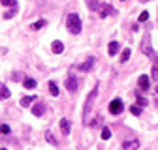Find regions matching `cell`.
<instances>
[{
  "label": "cell",
  "mask_w": 158,
  "mask_h": 150,
  "mask_svg": "<svg viewBox=\"0 0 158 150\" xmlns=\"http://www.w3.org/2000/svg\"><path fill=\"white\" fill-rule=\"evenodd\" d=\"M96 96H98V85L90 90V94L87 96V101H85V107H83V124L85 126L89 124V115H90V109H92V103H94Z\"/></svg>",
  "instance_id": "1"
},
{
  "label": "cell",
  "mask_w": 158,
  "mask_h": 150,
  "mask_svg": "<svg viewBox=\"0 0 158 150\" xmlns=\"http://www.w3.org/2000/svg\"><path fill=\"white\" fill-rule=\"evenodd\" d=\"M66 26L72 34H79L81 32V19H79L77 13H70L68 19H66Z\"/></svg>",
  "instance_id": "2"
},
{
  "label": "cell",
  "mask_w": 158,
  "mask_h": 150,
  "mask_svg": "<svg viewBox=\"0 0 158 150\" xmlns=\"http://www.w3.org/2000/svg\"><path fill=\"white\" fill-rule=\"evenodd\" d=\"M141 51H143V53H145V54L149 56V58H152V60H154V62L158 64V56H156V53H154V51L151 49V38H149V34H147V36L143 38V43H141Z\"/></svg>",
  "instance_id": "3"
},
{
  "label": "cell",
  "mask_w": 158,
  "mask_h": 150,
  "mask_svg": "<svg viewBox=\"0 0 158 150\" xmlns=\"http://www.w3.org/2000/svg\"><path fill=\"white\" fill-rule=\"evenodd\" d=\"M124 111V103H123V100H113L111 103H109V112L111 115H121V112Z\"/></svg>",
  "instance_id": "4"
},
{
  "label": "cell",
  "mask_w": 158,
  "mask_h": 150,
  "mask_svg": "<svg viewBox=\"0 0 158 150\" xmlns=\"http://www.w3.org/2000/svg\"><path fill=\"white\" fill-rule=\"evenodd\" d=\"M92 66H94V58H92V56H89V58H87L83 64H79V66H77V69H79V71H90Z\"/></svg>",
  "instance_id": "5"
},
{
  "label": "cell",
  "mask_w": 158,
  "mask_h": 150,
  "mask_svg": "<svg viewBox=\"0 0 158 150\" xmlns=\"http://www.w3.org/2000/svg\"><path fill=\"white\" fill-rule=\"evenodd\" d=\"M70 129H72L70 120L68 118H60V131H62V135H70Z\"/></svg>",
  "instance_id": "6"
},
{
  "label": "cell",
  "mask_w": 158,
  "mask_h": 150,
  "mask_svg": "<svg viewBox=\"0 0 158 150\" xmlns=\"http://www.w3.org/2000/svg\"><path fill=\"white\" fill-rule=\"evenodd\" d=\"M139 148V141H124L123 143V150H137Z\"/></svg>",
  "instance_id": "7"
},
{
  "label": "cell",
  "mask_w": 158,
  "mask_h": 150,
  "mask_svg": "<svg viewBox=\"0 0 158 150\" xmlns=\"http://www.w3.org/2000/svg\"><path fill=\"white\" fill-rule=\"evenodd\" d=\"M51 51H53L55 54H60V53L64 51V43H62V41H58V40L53 41V43H51Z\"/></svg>",
  "instance_id": "8"
},
{
  "label": "cell",
  "mask_w": 158,
  "mask_h": 150,
  "mask_svg": "<svg viewBox=\"0 0 158 150\" xmlns=\"http://www.w3.org/2000/svg\"><path fill=\"white\" fill-rule=\"evenodd\" d=\"M137 85H139L141 90H149V75H141V77L137 79Z\"/></svg>",
  "instance_id": "9"
},
{
  "label": "cell",
  "mask_w": 158,
  "mask_h": 150,
  "mask_svg": "<svg viewBox=\"0 0 158 150\" xmlns=\"http://www.w3.org/2000/svg\"><path fill=\"white\" fill-rule=\"evenodd\" d=\"M66 88H68L70 92H75V90H77V79L70 75V77H68V81H66Z\"/></svg>",
  "instance_id": "10"
},
{
  "label": "cell",
  "mask_w": 158,
  "mask_h": 150,
  "mask_svg": "<svg viewBox=\"0 0 158 150\" xmlns=\"http://www.w3.org/2000/svg\"><path fill=\"white\" fill-rule=\"evenodd\" d=\"M44 109H45V107H44V103H40V101H38V103H34V107H32V115H34V116H42Z\"/></svg>",
  "instance_id": "11"
},
{
  "label": "cell",
  "mask_w": 158,
  "mask_h": 150,
  "mask_svg": "<svg viewBox=\"0 0 158 150\" xmlns=\"http://www.w3.org/2000/svg\"><path fill=\"white\" fill-rule=\"evenodd\" d=\"M10 98V90L4 83H0V100H8Z\"/></svg>",
  "instance_id": "12"
},
{
  "label": "cell",
  "mask_w": 158,
  "mask_h": 150,
  "mask_svg": "<svg viewBox=\"0 0 158 150\" xmlns=\"http://www.w3.org/2000/svg\"><path fill=\"white\" fill-rule=\"evenodd\" d=\"M34 96H25V98H21V101H19V103H21V107H28V105H32L34 103Z\"/></svg>",
  "instance_id": "13"
},
{
  "label": "cell",
  "mask_w": 158,
  "mask_h": 150,
  "mask_svg": "<svg viewBox=\"0 0 158 150\" xmlns=\"http://www.w3.org/2000/svg\"><path fill=\"white\" fill-rule=\"evenodd\" d=\"M85 2H87V6H89L90 11H96L98 8H100V2H98V0H85Z\"/></svg>",
  "instance_id": "14"
},
{
  "label": "cell",
  "mask_w": 158,
  "mask_h": 150,
  "mask_svg": "<svg viewBox=\"0 0 158 150\" xmlns=\"http://www.w3.org/2000/svg\"><path fill=\"white\" fill-rule=\"evenodd\" d=\"M23 86H25V88H30V90H32V88H36V81H34V79H28V77H27V79H23Z\"/></svg>",
  "instance_id": "15"
},
{
  "label": "cell",
  "mask_w": 158,
  "mask_h": 150,
  "mask_svg": "<svg viewBox=\"0 0 158 150\" xmlns=\"http://www.w3.org/2000/svg\"><path fill=\"white\" fill-rule=\"evenodd\" d=\"M107 51H109V54L113 56V54H117V51H118V43L117 41H111L109 43V47H107Z\"/></svg>",
  "instance_id": "16"
},
{
  "label": "cell",
  "mask_w": 158,
  "mask_h": 150,
  "mask_svg": "<svg viewBox=\"0 0 158 150\" xmlns=\"http://www.w3.org/2000/svg\"><path fill=\"white\" fill-rule=\"evenodd\" d=\"M49 92H51V96H58V86H56V83H49Z\"/></svg>",
  "instance_id": "17"
},
{
  "label": "cell",
  "mask_w": 158,
  "mask_h": 150,
  "mask_svg": "<svg viewBox=\"0 0 158 150\" xmlns=\"http://www.w3.org/2000/svg\"><path fill=\"white\" fill-rule=\"evenodd\" d=\"M109 13H115V10H113L111 6H104V8H102V11H100V15H102V17H106V15H109Z\"/></svg>",
  "instance_id": "18"
},
{
  "label": "cell",
  "mask_w": 158,
  "mask_h": 150,
  "mask_svg": "<svg viewBox=\"0 0 158 150\" xmlns=\"http://www.w3.org/2000/svg\"><path fill=\"white\" fill-rule=\"evenodd\" d=\"M130 112H132L134 116H139V115H141V107H139V105H132V107H130Z\"/></svg>",
  "instance_id": "19"
},
{
  "label": "cell",
  "mask_w": 158,
  "mask_h": 150,
  "mask_svg": "<svg viewBox=\"0 0 158 150\" xmlns=\"http://www.w3.org/2000/svg\"><path fill=\"white\" fill-rule=\"evenodd\" d=\"M130 54H132V51H130V49H124V51H123V54H121V62H128Z\"/></svg>",
  "instance_id": "20"
},
{
  "label": "cell",
  "mask_w": 158,
  "mask_h": 150,
  "mask_svg": "<svg viewBox=\"0 0 158 150\" xmlns=\"http://www.w3.org/2000/svg\"><path fill=\"white\" fill-rule=\"evenodd\" d=\"M102 139H104V141L111 139V131H109V128H102Z\"/></svg>",
  "instance_id": "21"
},
{
  "label": "cell",
  "mask_w": 158,
  "mask_h": 150,
  "mask_svg": "<svg viewBox=\"0 0 158 150\" xmlns=\"http://www.w3.org/2000/svg\"><path fill=\"white\" fill-rule=\"evenodd\" d=\"M45 139L49 141V144H58V143H56V139L53 137V133H51V131H47V133H45Z\"/></svg>",
  "instance_id": "22"
},
{
  "label": "cell",
  "mask_w": 158,
  "mask_h": 150,
  "mask_svg": "<svg viewBox=\"0 0 158 150\" xmlns=\"http://www.w3.org/2000/svg\"><path fill=\"white\" fill-rule=\"evenodd\" d=\"M44 26H45V21H44V19H42V21H38V23H34V25H32V28H34V30H40V28H44Z\"/></svg>",
  "instance_id": "23"
},
{
  "label": "cell",
  "mask_w": 158,
  "mask_h": 150,
  "mask_svg": "<svg viewBox=\"0 0 158 150\" xmlns=\"http://www.w3.org/2000/svg\"><path fill=\"white\" fill-rule=\"evenodd\" d=\"M137 19H139V23H145L147 19H149V13H147V11H141V13H139V17H137Z\"/></svg>",
  "instance_id": "24"
},
{
  "label": "cell",
  "mask_w": 158,
  "mask_h": 150,
  "mask_svg": "<svg viewBox=\"0 0 158 150\" xmlns=\"http://www.w3.org/2000/svg\"><path fill=\"white\" fill-rule=\"evenodd\" d=\"M0 133L8 135V133H10V126H8V124H2V126H0Z\"/></svg>",
  "instance_id": "25"
},
{
  "label": "cell",
  "mask_w": 158,
  "mask_h": 150,
  "mask_svg": "<svg viewBox=\"0 0 158 150\" xmlns=\"http://www.w3.org/2000/svg\"><path fill=\"white\" fill-rule=\"evenodd\" d=\"M0 2H2L4 6H13V8H17V2H15V0H0Z\"/></svg>",
  "instance_id": "26"
},
{
  "label": "cell",
  "mask_w": 158,
  "mask_h": 150,
  "mask_svg": "<svg viewBox=\"0 0 158 150\" xmlns=\"http://www.w3.org/2000/svg\"><path fill=\"white\" fill-rule=\"evenodd\" d=\"M15 13H17V10L13 8V10H10V11H6V13H4V19H11Z\"/></svg>",
  "instance_id": "27"
},
{
  "label": "cell",
  "mask_w": 158,
  "mask_h": 150,
  "mask_svg": "<svg viewBox=\"0 0 158 150\" xmlns=\"http://www.w3.org/2000/svg\"><path fill=\"white\" fill-rule=\"evenodd\" d=\"M137 105H139V107H145V105H147V100H145L143 96H137Z\"/></svg>",
  "instance_id": "28"
},
{
  "label": "cell",
  "mask_w": 158,
  "mask_h": 150,
  "mask_svg": "<svg viewBox=\"0 0 158 150\" xmlns=\"http://www.w3.org/2000/svg\"><path fill=\"white\" fill-rule=\"evenodd\" d=\"M11 77H13V81H21V79H23V73H21V71H15Z\"/></svg>",
  "instance_id": "29"
},
{
  "label": "cell",
  "mask_w": 158,
  "mask_h": 150,
  "mask_svg": "<svg viewBox=\"0 0 158 150\" xmlns=\"http://www.w3.org/2000/svg\"><path fill=\"white\" fill-rule=\"evenodd\" d=\"M152 79H158V64H154L152 68Z\"/></svg>",
  "instance_id": "30"
},
{
  "label": "cell",
  "mask_w": 158,
  "mask_h": 150,
  "mask_svg": "<svg viewBox=\"0 0 158 150\" xmlns=\"http://www.w3.org/2000/svg\"><path fill=\"white\" fill-rule=\"evenodd\" d=\"M154 92H156V94H158V86H156V88H154Z\"/></svg>",
  "instance_id": "31"
},
{
  "label": "cell",
  "mask_w": 158,
  "mask_h": 150,
  "mask_svg": "<svg viewBox=\"0 0 158 150\" xmlns=\"http://www.w3.org/2000/svg\"><path fill=\"white\" fill-rule=\"evenodd\" d=\"M139 2H149V0H139Z\"/></svg>",
  "instance_id": "32"
},
{
  "label": "cell",
  "mask_w": 158,
  "mask_h": 150,
  "mask_svg": "<svg viewBox=\"0 0 158 150\" xmlns=\"http://www.w3.org/2000/svg\"><path fill=\"white\" fill-rule=\"evenodd\" d=\"M156 107H158V98H156Z\"/></svg>",
  "instance_id": "33"
},
{
  "label": "cell",
  "mask_w": 158,
  "mask_h": 150,
  "mask_svg": "<svg viewBox=\"0 0 158 150\" xmlns=\"http://www.w3.org/2000/svg\"><path fill=\"white\" fill-rule=\"evenodd\" d=\"M0 150H6V148H0Z\"/></svg>",
  "instance_id": "34"
}]
</instances>
